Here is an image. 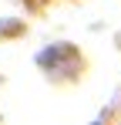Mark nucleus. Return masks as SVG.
I'll list each match as a JSON object with an SVG mask.
<instances>
[]
</instances>
